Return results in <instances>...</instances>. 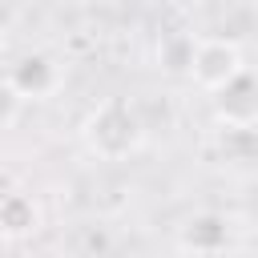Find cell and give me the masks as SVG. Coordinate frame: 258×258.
Returning <instances> with one entry per match:
<instances>
[{"instance_id":"cell-6","label":"cell","mask_w":258,"mask_h":258,"mask_svg":"<svg viewBox=\"0 0 258 258\" xmlns=\"http://www.w3.org/2000/svg\"><path fill=\"white\" fill-rule=\"evenodd\" d=\"M36 226H40V206H36L28 194L12 189V194L0 198V234L24 238V234H32Z\"/></svg>"},{"instance_id":"cell-8","label":"cell","mask_w":258,"mask_h":258,"mask_svg":"<svg viewBox=\"0 0 258 258\" xmlns=\"http://www.w3.org/2000/svg\"><path fill=\"white\" fill-rule=\"evenodd\" d=\"M218 149L226 161H258V125H222Z\"/></svg>"},{"instance_id":"cell-5","label":"cell","mask_w":258,"mask_h":258,"mask_svg":"<svg viewBox=\"0 0 258 258\" xmlns=\"http://www.w3.org/2000/svg\"><path fill=\"white\" fill-rule=\"evenodd\" d=\"M8 81L20 97H48L56 85H60V64L44 52H24L12 69H8Z\"/></svg>"},{"instance_id":"cell-1","label":"cell","mask_w":258,"mask_h":258,"mask_svg":"<svg viewBox=\"0 0 258 258\" xmlns=\"http://www.w3.org/2000/svg\"><path fill=\"white\" fill-rule=\"evenodd\" d=\"M85 149L101 161H125L141 149L145 141V121L137 113V105L129 97H105L101 105L89 109L85 125H81Z\"/></svg>"},{"instance_id":"cell-7","label":"cell","mask_w":258,"mask_h":258,"mask_svg":"<svg viewBox=\"0 0 258 258\" xmlns=\"http://www.w3.org/2000/svg\"><path fill=\"white\" fill-rule=\"evenodd\" d=\"M194 44H198L194 32H165V36L157 40V64H161V73H169V77H189Z\"/></svg>"},{"instance_id":"cell-2","label":"cell","mask_w":258,"mask_h":258,"mask_svg":"<svg viewBox=\"0 0 258 258\" xmlns=\"http://www.w3.org/2000/svg\"><path fill=\"white\" fill-rule=\"evenodd\" d=\"M246 69L242 44L234 36H198L194 44V64H189V81L202 93H218L222 85H230L238 73Z\"/></svg>"},{"instance_id":"cell-4","label":"cell","mask_w":258,"mask_h":258,"mask_svg":"<svg viewBox=\"0 0 258 258\" xmlns=\"http://www.w3.org/2000/svg\"><path fill=\"white\" fill-rule=\"evenodd\" d=\"M214 117L222 125H258V69H242L214 93Z\"/></svg>"},{"instance_id":"cell-3","label":"cell","mask_w":258,"mask_h":258,"mask_svg":"<svg viewBox=\"0 0 258 258\" xmlns=\"http://www.w3.org/2000/svg\"><path fill=\"white\" fill-rule=\"evenodd\" d=\"M230 238H234V226H230V218L218 214V210H194V214L177 226V246H181L185 254H198V258L222 254V250L230 246Z\"/></svg>"},{"instance_id":"cell-9","label":"cell","mask_w":258,"mask_h":258,"mask_svg":"<svg viewBox=\"0 0 258 258\" xmlns=\"http://www.w3.org/2000/svg\"><path fill=\"white\" fill-rule=\"evenodd\" d=\"M20 105H24V97L12 89V81H8V77H0V129L16 125V117H20Z\"/></svg>"}]
</instances>
